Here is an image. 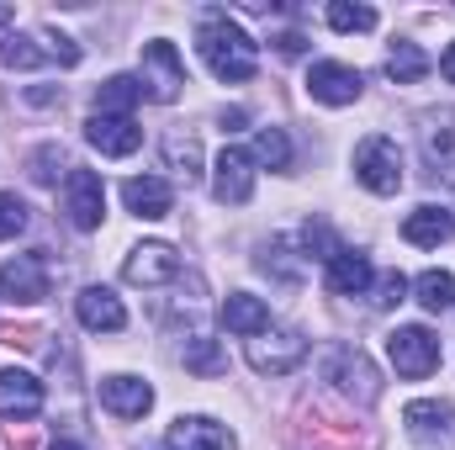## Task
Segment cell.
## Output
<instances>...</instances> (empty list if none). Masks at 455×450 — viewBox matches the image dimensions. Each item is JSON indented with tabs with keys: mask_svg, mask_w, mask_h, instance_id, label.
I'll return each instance as SVG.
<instances>
[{
	"mask_svg": "<svg viewBox=\"0 0 455 450\" xmlns=\"http://www.w3.org/2000/svg\"><path fill=\"white\" fill-rule=\"evenodd\" d=\"M223 329L238 339H254L270 329V308L254 297V292H228L223 297Z\"/></svg>",
	"mask_w": 455,
	"mask_h": 450,
	"instance_id": "cell-22",
	"label": "cell"
},
{
	"mask_svg": "<svg viewBox=\"0 0 455 450\" xmlns=\"http://www.w3.org/2000/svg\"><path fill=\"white\" fill-rule=\"evenodd\" d=\"M138 96H143L138 75H112V80L96 91V112H101V117H132Z\"/></svg>",
	"mask_w": 455,
	"mask_h": 450,
	"instance_id": "cell-23",
	"label": "cell"
},
{
	"mask_svg": "<svg viewBox=\"0 0 455 450\" xmlns=\"http://www.w3.org/2000/svg\"><path fill=\"white\" fill-rule=\"evenodd\" d=\"M21 228H27V207H21V197H16V191H0V244L16 238Z\"/></svg>",
	"mask_w": 455,
	"mask_h": 450,
	"instance_id": "cell-33",
	"label": "cell"
},
{
	"mask_svg": "<svg viewBox=\"0 0 455 450\" xmlns=\"http://www.w3.org/2000/svg\"><path fill=\"white\" fill-rule=\"evenodd\" d=\"M138 85H143V96H148V101H159V107H170V101L186 91V59H180V48H175L170 37L143 43V59H138Z\"/></svg>",
	"mask_w": 455,
	"mask_h": 450,
	"instance_id": "cell-2",
	"label": "cell"
},
{
	"mask_svg": "<svg viewBox=\"0 0 455 450\" xmlns=\"http://www.w3.org/2000/svg\"><path fill=\"white\" fill-rule=\"evenodd\" d=\"M0 297L16 302V308H32V302L48 297V260H43V249L16 254V260L0 265Z\"/></svg>",
	"mask_w": 455,
	"mask_h": 450,
	"instance_id": "cell-10",
	"label": "cell"
},
{
	"mask_svg": "<svg viewBox=\"0 0 455 450\" xmlns=\"http://www.w3.org/2000/svg\"><path fill=\"white\" fill-rule=\"evenodd\" d=\"M122 276H127L132 286H164V281L180 276V254H175L170 244H138V249H127Z\"/></svg>",
	"mask_w": 455,
	"mask_h": 450,
	"instance_id": "cell-13",
	"label": "cell"
},
{
	"mask_svg": "<svg viewBox=\"0 0 455 450\" xmlns=\"http://www.w3.org/2000/svg\"><path fill=\"white\" fill-rule=\"evenodd\" d=\"M249 154H254V165H265V170L286 175V170H291V138H286V127H259Z\"/></svg>",
	"mask_w": 455,
	"mask_h": 450,
	"instance_id": "cell-25",
	"label": "cell"
},
{
	"mask_svg": "<svg viewBox=\"0 0 455 450\" xmlns=\"http://www.w3.org/2000/svg\"><path fill=\"white\" fill-rule=\"evenodd\" d=\"M387 75H392L397 85H413V80H424V75H429V53H424L419 43L397 37V43H392V53H387Z\"/></svg>",
	"mask_w": 455,
	"mask_h": 450,
	"instance_id": "cell-24",
	"label": "cell"
},
{
	"mask_svg": "<svg viewBox=\"0 0 455 450\" xmlns=\"http://www.w3.org/2000/svg\"><path fill=\"white\" fill-rule=\"evenodd\" d=\"M302 249H307V260L318 254V260L329 265V260L339 254L344 244H339V238H334V228H329V223H307V228H302Z\"/></svg>",
	"mask_w": 455,
	"mask_h": 450,
	"instance_id": "cell-31",
	"label": "cell"
},
{
	"mask_svg": "<svg viewBox=\"0 0 455 450\" xmlns=\"http://www.w3.org/2000/svg\"><path fill=\"white\" fill-rule=\"evenodd\" d=\"M164 446L170 450H233V430L218 424V419H207V414H180L170 424Z\"/></svg>",
	"mask_w": 455,
	"mask_h": 450,
	"instance_id": "cell-15",
	"label": "cell"
},
{
	"mask_svg": "<svg viewBox=\"0 0 455 450\" xmlns=\"http://www.w3.org/2000/svg\"><path fill=\"white\" fill-rule=\"evenodd\" d=\"M164 165L191 186V181H202V143L191 138V133H170L164 138Z\"/></svg>",
	"mask_w": 455,
	"mask_h": 450,
	"instance_id": "cell-26",
	"label": "cell"
},
{
	"mask_svg": "<svg viewBox=\"0 0 455 450\" xmlns=\"http://www.w3.org/2000/svg\"><path fill=\"white\" fill-rule=\"evenodd\" d=\"M180 360H186V371H196V376H223V366H228L212 334H191L186 350H180Z\"/></svg>",
	"mask_w": 455,
	"mask_h": 450,
	"instance_id": "cell-27",
	"label": "cell"
},
{
	"mask_svg": "<svg viewBox=\"0 0 455 450\" xmlns=\"http://www.w3.org/2000/svg\"><path fill=\"white\" fill-rule=\"evenodd\" d=\"M403 297H408V276H397V270L376 276V308H397Z\"/></svg>",
	"mask_w": 455,
	"mask_h": 450,
	"instance_id": "cell-34",
	"label": "cell"
},
{
	"mask_svg": "<svg viewBox=\"0 0 455 450\" xmlns=\"http://www.w3.org/2000/svg\"><path fill=\"white\" fill-rule=\"evenodd\" d=\"M48 450H85V446H75V440H53Z\"/></svg>",
	"mask_w": 455,
	"mask_h": 450,
	"instance_id": "cell-37",
	"label": "cell"
},
{
	"mask_svg": "<svg viewBox=\"0 0 455 450\" xmlns=\"http://www.w3.org/2000/svg\"><path fill=\"white\" fill-rule=\"evenodd\" d=\"M59 170H64V149H59V143H43V149L32 154V181H37V186H53Z\"/></svg>",
	"mask_w": 455,
	"mask_h": 450,
	"instance_id": "cell-32",
	"label": "cell"
},
{
	"mask_svg": "<svg viewBox=\"0 0 455 450\" xmlns=\"http://www.w3.org/2000/svg\"><path fill=\"white\" fill-rule=\"evenodd\" d=\"M64 213L80 233H96L101 218H107V186L96 170H69L64 175Z\"/></svg>",
	"mask_w": 455,
	"mask_h": 450,
	"instance_id": "cell-9",
	"label": "cell"
},
{
	"mask_svg": "<svg viewBox=\"0 0 455 450\" xmlns=\"http://www.w3.org/2000/svg\"><path fill=\"white\" fill-rule=\"evenodd\" d=\"M419 149H424L429 175L455 186V107H440V112L419 117Z\"/></svg>",
	"mask_w": 455,
	"mask_h": 450,
	"instance_id": "cell-8",
	"label": "cell"
},
{
	"mask_svg": "<svg viewBox=\"0 0 455 450\" xmlns=\"http://www.w3.org/2000/svg\"><path fill=\"white\" fill-rule=\"evenodd\" d=\"M323 16H329L334 32H371V27H376V11H371V5H355V0H334Z\"/></svg>",
	"mask_w": 455,
	"mask_h": 450,
	"instance_id": "cell-30",
	"label": "cell"
},
{
	"mask_svg": "<svg viewBox=\"0 0 455 450\" xmlns=\"http://www.w3.org/2000/svg\"><path fill=\"white\" fill-rule=\"evenodd\" d=\"M75 313H80V324L96 329V334L127 329V308H122V297H116L112 286H85V292L75 297Z\"/></svg>",
	"mask_w": 455,
	"mask_h": 450,
	"instance_id": "cell-19",
	"label": "cell"
},
{
	"mask_svg": "<svg viewBox=\"0 0 455 450\" xmlns=\"http://www.w3.org/2000/svg\"><path fill=\"white\" fill-rule=\"evenodd\" d=\"M323 366H329V382L339 387L349 403L371 408V403L381 398V376H376V366H371V355H365L360 344H334V350L323 355Z\"/></svg>",
	"mask_w": 455,
	"mask_h": 450,
	"instance_id": "cell-4",
	"label": "cell"
},
{
	"mask_svg": "<svg viewBox=\"0 0 455 450\" xmlns=\"http://www.w3.org/2000/svg\"><path fill=\"white\" fill-rule=\"evenodd\" d=\"M360 91H365L360 69H349V64H339V59H318V64L307 69V96L323 101V107H355Z\"/></svg>",
	"mask_w": 455,
	"mask_h": 450,
	"instance_id": "cell-11",
	"label": "cell"
},
{
	"mask_svg": "<svg viewBox=\"0 0 455 450\" xmlns=\"http://www.w3.org/2000/svg\"><path fill=\"white\" fill-rule=\"evenodd\" d=\"M212 197L223 207H243L254 197V154L249 149H223L212 165Z\"/></svg>",
	"mask_w": 455,
	"mask_h": 450,
	"instance_id": "cell-12",
	"label": "cell"
},
{
	"mask_svg": "<svg viewBox=\"0 0 455 450\" xmlns=\"http://www.w3.org/2000/svg\"><path fill=\"white\" fill-rule=\"evenodd\" d=\"M196 48H202L207 69H212L223 85H243V80H254V69H259V43H254L228 11H207V16H202Z\"/></svg>",
	"mask_w": 455,
	"mask_h": 450,
	"instance_id": "cell-1",
	"label": "cell"
},
{
	"mask_svg": "<svg viewBox=\"0 0 455 450\" xmlns=\"http://www.w3.org/2000/svg\"><path fill=\"white\" fill-rule=\"evenodd\" d=\"M43 414V382L32 371H0V419L27 424Z\"/></svg>",
	"mask_w": 455,
	"mask_h": 450,
	"instance_id": "cell-16",
	"label": "cell"
},
{
	"mask_svg": "<svg viewBox=\"0 0 455 450\" xmlns=\"http://www.w3.org/2000/svg\"><path fill=\"white\" fill-rule=\"evenodd\" d=\"M85 143L96 149V154H107V159H127V154H138V143H143V127L132 122V117H91L85 122Z\"/></svg>",
	"mask_w": 455,
	"mask_h": 450,
	"instance_id": "cell-14",
	"label": "cell"
},
{
	"mask_svg": "<svg viewBox=\"0 0 455 450\" xmlns=\"http://www.w3.org/2000/svg\"><path fill=\"white\" fill-rule=\"evenodd\" d=\"M440 75H445V80L455 85V43L445 48V53H440Z\"/></svg>",
	"mask_w": 455,
	"mask_h": 450,
	"instance_id": "cell-35",
	"label": "cell"
},
{
	"mask_svg": "<svg viewBox=\"0 0 455 450\" xmlns=\"http://www.w3.org/2000/svg\"><path fill=\"white\" fill-rule=\"evenodd\" d=\"M387 355H392L397 376H408V382H424V376L440 371V339L429 334L424 324H403V329H392Z\"/></svg>",
	"mask_w": 455,
	"mask_h": 450,
	"instance_id": "cell-6",
	"label": "cell"
},
{
	"mask_svg": "<svg viewBox=\"0 0 455 450\" xmlns=\"http://www.w3.org/2000/svg\"><path fill=\"white\" fill-rule=\"evenodd\" d=\"M371 286H376V265H371V254L344 244L339 254L329 260V292H339V297H360V292H371Z\"/></svg>",
	"mask_w": 455,
	"mask_h": 450,
	"instance_id": "cell-21",
	"label": "cell"
},
{
	"mask_svg": "<svg viewBox=\"0 0 455 450\" xmlns=\"http://www.w3.org/2000/svg\"><path fill=\"white\" fill-rule=\"evenodd\" d=\"M48 59H53L48 43L37 48V43L21 37V32H5V37H0V64H5V69H37V64H48Z\"/></svg>",
	"mask_w": 455,
	"mask_h": 450,
	"instance_id": "cell-28",
	"label": "cell"
},
{
	"mask_svg": "<svg viewBox=\"0 0 455 450\" xmlns=\"http://www.w3.org/2000/svg\"><path fill=\"white\" fill-rule=\"evenodd\" d=\"M101 408L116 414V419H143V414L154 408V387H148L143 376H127V371L101 376Z\"/></svg>",
	"mask_w": 455,
	"mask_h": 450,
	"instance_id": "cell-17",
	"label": "cell"
},
{
	"mask_svg": "<svg viewBox=\"0 0 455 450\" xmlns=\"http://www.w3.org/2000/svg\"><path fill=\"white\" fill-rule=\"evenodd\" d=\"M403 424H408L413 446H424V450L455 446V403H445V398H413L403 408Z\"/></svg>",
	"mask_w": 455,
	"mask_h": 450,
	"instance_id": "cell-7",
	"label": "cell"
},
{
	"mask_svg": "<svg viewBox=\"0 0 455 450\" xmlns=\"http://www.w3.org/2000/svg\"><path fill=\"white\" fill-rule=\"evenodd\" d=\"M355 181L371 191V197H397L403 191V149L381 133L360 138L355 143Z\"/></svg>",
	"mask_w": 455,
	"mask_h": 450,
	"instance_id": "cell-3",
	"label": "cell"
},
{
	"mask_svg": "<svg viewBox=\"0 0 455 450\" xmlns=\"http://www.w3.org/2000/svg\"><path fill=\"white\" fill-rule=\"evenodd\" d=\"M243 355H249V366L259 371V376H291L302 360H307V339L297 334V329H265V334L243 339Z\"/></svg>",
	"mask_w": 455,
	"mask_h": 450,
	"instance_id": "cell-5",
	"label": "cell"
},
{
	"mask_svg": "<svg viewBox=\"0 0 455 450\" xmlns=\"http://www.w3.org/2000/svg\"><path fill=\"white\" fill-rule=\"evenodd\" d=\"M403 238H408L413 249H440V244H451L455 238V213L435 207V202H424V207H413V213L403 218Z\"/></svg>",
	"mask_w": 455,
	"mask_h": 450,
	"instance_id": "cell-20",
	"label": "cell"
},
{
	"mask_svg": "<svg viewBox=\"0 0 455 450\" xmlns=\"http://www.w3.org/2000/svg\"><path fill=\"white\" fill-rule=\"evenodd\" d=\"M413 292H419V302H424L429 313L455 308V276H451V270H424V276L413 281Z\"/></svg>",
	"mask_w": 455,
	"mask_h": 450,
	"instance_id": "cell-29",
	"label": "cell"
},
{
	"mask_svg": "<svg viewBox=\"0 0 455 450\" xmlns=\"http://www.w3.org/2000/svg\"><path fill=\"white\" fill-rule=\"evenodd\" d=\"M122 207H127L132 218H143V223H159V218H170L175 191H170V181H159V175H132V181L122 186Z\"/></svg>",
	"mask_w": 455,
	"mask_h": 450,
	"instance_id": "cell-18",
	"label": "cell"
},
{
	"mask_svg": "<svg viewBox=\"0 0 455 450\" xmlns=\"http://www.w3.org/2000/svg\"><path fill=\"white\" fill-rule=\"evenodd\" d=\"M275 48H281V53H302V37H297V32H286V37H281Z\"/></svg>",
	"mask_w": 455,
	"mask_h": 450,
	"instance_id": "cell-36",
	"label": "cell"
}]
</instances>
